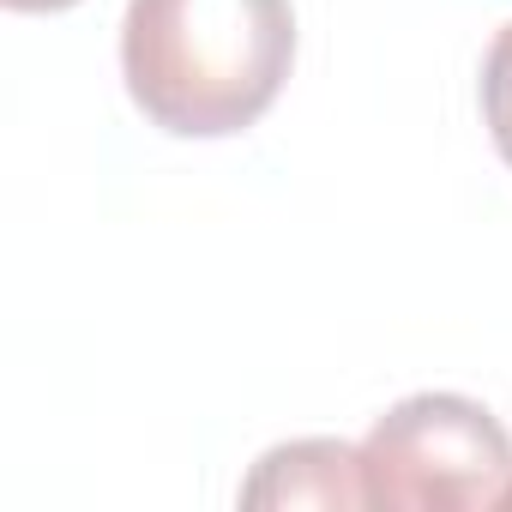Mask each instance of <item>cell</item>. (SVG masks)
Returning a JSON list of instances; mask_svg holds the SVG:
<instances>
[{"label":"cell","mask_w":512,"mask_h":512,"mask_svg":"<svg viewBox=\"0 0 512 512\" xmlns=\"http://www.w3.org/2000/svg\"><path fill=\"white\" fill-rule=\"evenodd\" d=\"M241 506H368L362 446H344V440L272 446L241 482Z\"/></svg>","instance_id":"3"},{"label":"cell","mask_w":512,"mask_h":512,"mask_svg":"<svg viewBox=\"0 0 512 512\" xmlns=\"http://www.w3.org/2000/svg\"><path fill=\"white\" fill-rule=\"evenodd\" d=\"M296 67L290 0H127L121 79L139 115L175 139L253 127Z\"/></svg>","instance_id":"1"},{"label":"cell","mask_w":512,"mask_h":512,"mask_svg":"<svg viewBox=\"0 0 512 512\" xmlns=\"http://www.w3.org/2000/svg\"><path fill=\"white\" fill-rule=\"evenodd\" d=\"M362 488L398 512L512 506V434L464 392H416L368 428Z\"/></svg>","instance_id":"2"},{"label":"cell","mask_w":512,"mask_h":512,"mask_svg":"<svg viewBox=\"0 0 512 512\" xmlns=\"http://www.w3.org/2000/svg\"><path fill=\"white\" fill-rule=\"evenodd\" d=\"M13 13H67V7H79V0H7Z\"/></svg>","instance_id":"5"},{"label":"cell","mask_w":512,"mask_h":512,"mask_svg":"<svg viewBox=\"0 0 512 512\" xmlns=\"http://www.w3.org/2000/svg\"><path fill=\"white\" fill-rule=\"evenodd\" d=\"M482 121H488L494 151L512 169V25L494 31V43L482 55Z\"/></svg>","instance_id":"4"}]
</instances>
